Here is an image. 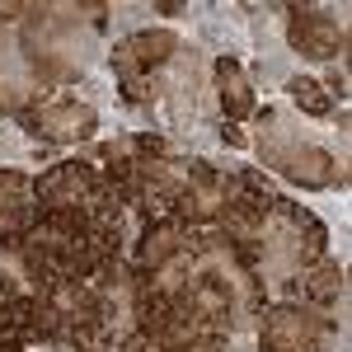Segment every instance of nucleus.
<instances>
[{
	"mask_svg": "<svg viewBox=\"0 0 352 352\" xmlns=\"http://www.w3.org/2000/svg\"><path fill=\"white\" fill-rule=\"evenodd\" d=\"M174 52H179V38L169 28H141V33H127L113 47V71L122 76V85H141V76L164 66Z\"/></svg>",
	"mask_w": 352,
	"mask_h": 352,
	"instance_id": "f257e3e1",
	"label": "nucleus"
},
{
	"mask_svg": "<svg viewBox=\"0 0 352 352\" xmlns=\"http://www.w3.org/2000/svg\"><path fill=\"white\" fill-rule=\"evenodd\" d=\"M24 127L43 141H89L99 118L89 104H76V99H43L33 113H24Z\"/></svg>",
	"mask_w": 352,
	"mask_h": 352,
	"instance_id": "f03ea898",
	"label": "nucleus"
},
{
	"mask_svg": "<svg viewBox=\"0 0 352 352\" xmlns=\"http://www.w3.org/2000/svg\"><path fill=\"white\" fill-rule=\"evenodd\" d=\"M320 333H329L324 315L277 305V310H268V324H263V352H315Z\"/></svg>",
	"mask_w": 352,
	"mask_h": 352,
	"instance_id": "7ed1b4c3",
	"label": "nucleus"
},
{
	"mask_svg": "<svg viewBox=\"0 0 352 352\" xmlns=\"http://www.w3.org/2000/svg\"><path fill=\"white\" fill-rule=\"evenodd\" d=\"M292 43L310 61H333L348 52V24L324 10H292Z\"/></svg>",
	"mask_w": 352,
	"mask_h": 352,
	"instance_id": "20e7f679",
	"label": "nucleus"
},
{
	"mask_svg": "<svg viewBox=\"0 0 352 352\" xmlns=\"http://www.w3.org/2000/svg\"><path fill=\"white\" fill-rule=\"evenodd\" d=\"M99 188V174L89 169V164H56V169H47L38 184H33V192H38V207H85L89 202V192Z\"/></svg>",
	"mask_w": 352,
	"mask_h": 352,
	"instance_id": "39448f33",
	"label": "nucleus"
},
{
	"mask_svg": "<svg viewBox=\"0 0 352 352\" xmlns=\"http://www.w3.org/2000/svg\"><path fill=\"white\" fill-rule=\"evenodd\" d=\"M263 155H268V164H277L287 179H296L305 188H324V184L338 179V174H333V160H329L324 151H315V146H277V141H268ZM338 184H343V179H338Z\"/></svg>",
	"mask_w": 352,
	"mask_h": 352,
	"instance_id": "423d86ee",
	"label": "nucleus"
},
{
	"mask_svg": "<svg viewBox=\"0 0 352 352\" xmlns=\"http://www.w3.org/2000/svg\"><path fill=\"white\" fill-rule=\"evenodd\" d=\"M217 85H221V109H226V118H249L254 113V89H249L244 66L235 56H221L217 61Z\"/></svg>",
	"mask_w": 352,
	"mask_h": 352,
	"instance_id": "0eeeda50",
	"label": "nucleus"
},
{
	"mask_svg": "<svg viewBox=\"0 0 352 352\" xmlns=\"http://www.w3.org/2000/svg\"><path fill=\"white\" fill-rule=\"evenodd\" d=\"M300 292L315 300V305H333V300L343 296V268L338 263H310V268H300Z\"/></svg>",
	"mask_w": 352,
	"mask_h": 352,
	"instance_id": "6e6552de",
	"label": "nucleus"
},
{
	"mask_svg": "<svg viewBox=\"0 0 352 352\" xmlns=\"http://www.w3.org/2000/svg\"><path fill=\"white\" fill-rule=\"evenodd\" d=\"M287 94H292V99H296V104L310 113V118H324V113L333 109V99L324 94V85L310 80V76H296V80H287Z\"/></svg>",
	"mask_w": 352,
	"mask_h": 352,
	"instance_id": "1a4fd4ad",
	"label": "nucleus"
},
{
	"mask_svg": "<svg viewBox=\"0 0 352 352\" xmlns=\"http://www.w3.org/2000/svg\"><path fill=\"white\" fill-rule=\"evenodd\" d=\"M24 188H28V179H24V174L5 169V174H0V212H5V207H14L10 197H14V192H24Z\"/></svg>",
	"mask_w": 352,
	"mask_h": 352,
	"instance_id": "9d476101",
	"label": "nucleus"
},
{
	"mask_svg": "<svg viewBox=\"0 0 352 352\" xmlns=\"http://www.w3.org/2000/svg\"><path fill=\"white\" fill-rule=\"evenodd\" d=\"M132 146L141 151V155H164V141H160V136H136Z\"/></svg>",
	"mask_w": 352,
	"mask_h": 352,
	"instance_id": "9b49d317",
	"label": "nucleus"
},
{
	"mask_svg": "<svg viewBox=\"0 0 352 352\" xmlns=\"http://www.w3.org/2000/svg\"><path fill=\"white\" fill-rule=\"evenodd\" d=\"M221 141H226V146H249V136H244L240 127H221Z\"/></svg>",
	"mask_w": 352,
	"mask_h": 352,
	"instance_id": "f8f14e48",
	"label": "nucleus"
}]
</instances>
